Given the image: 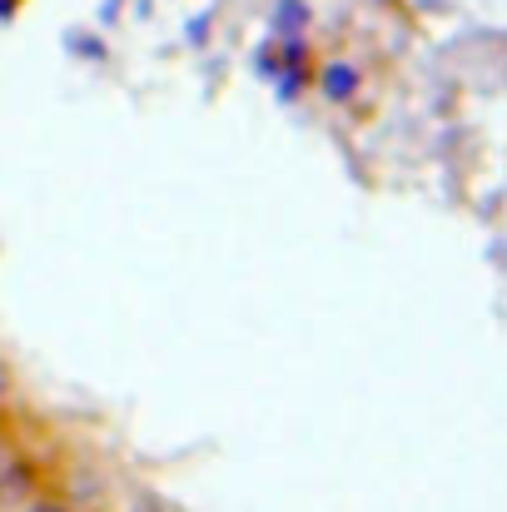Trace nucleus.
I'll use <instances>...</instances> for the list:
<instances>
[{
	"label": "nucleus",
	"mask_w": 507,
	"mask_h": 512,
	"mask_svg": "<svg viewBox=\"0 0 507 512\" xmlns=\"http://www.w3.org/2000/svg\"><path fill=\"white\" fill-rule=\"evenodd\" d=\"M35 468L30 463H15V458H5L0 463V503H30L35 498Z\"/></svg>",
	"instance_id": "1"
},
{
	"label": "nucleus",
	"mask_w": 507,
	"mask_h": 512,
	"mask_svg": "<svg viewBox=\"0 0 507 512\" xmlns=\"http://www.w3.org/2000/svg\"><path fill=\"white\" fill-rule=\"evenodd\" d=\"M319 90H324V100H334V105L353 100V90H358V70H353V65H343V60L324 65V75H319Z\"/></svg>",
	"instance_id": "2"
},
{
	"label": "nucleus",
	"mask_w": 507,
	"mask_h": 512,
	"mask_svg": "<svg viewBox=\"0 0 507 512\" xmlns=\"http://www.w3.org/2000/svg\"><path fill=\"white\" fill-rule=\"evenodd\" d=\"M309 30V5L304 0H279L274 5V35H304Z\"/></svg>",
	"instance_id": "3"
},
{
	"label": "nucleus",
	"mask_w": 507,
	"mask_h": 512,
	"mask_svg": "<svg viewBox=\"0 0 507 512\" xmlns=\"http://www.w3.org/2000/svg\"><path fill=\"white\" fill-rule=\"evenodd\" d=\"M274 80H279V95H284V100H299L304 85H309V70H304V65H289V70H279Z\"/></svg>",
	"instance_id": "4"
},
{
	"label": "nucleus",
	"mask_w": 507,
	"mask_h": 512,
	"mask_svg": "<svg viewBox=\"0 0 507 512\" xmlns=\"http://www.w3.org/2000/svg\"><path fill=\"white\" fill-rule=\"evenodd\" d=\"M254 65H259V75H269V80H274V75H279V70H284V60H279V55H274V50H269V45H264V50H259V60H254Z\"/></svg>",
	"instance_id": "5"
},
{
	"label": "nucleus",
	"mask_w": 507,
	"mask_h": 512,
	"mask_svg": "<svg viewBox=\"0 0 507 512\" xmlns=\"http://www.w3.org/2000/svg\"><path fill=\"white\" fill-rule=\"evenodd\" d=\"M70 45H75L80 55H90V60H100V55H105V45H100V40H90V35H75Z\"/></svg>",
	"instance_id": "6"
},
{
	"label": "nucleus",
	"mask_w": 507,
	"mask_h": 512,
	"mask_svg": "<svg viewBox=\"0 0 507 512\" xmlns=\"http://www.w3.org/2000/svg\"><path fill=\"white\" fill-rule=\"evenodd\" d=\"M204 35H209V20H194V25H189V40L204 45Z\"/></svg>",
	"instance_id": "7"
},
{
	"label": "nucleus",
	"mask_w": 507,
	"mask_h": 512,
	"mask_svg": "<svg viewBox=\"0 0 507 512\" xmlns=\"http://www.w3.org/2000/svg\"><path fill=\"white\" fill-rule=\"evenodd\" d=\"M15 5H20V0H0V20H10V15H15Z\"/></svg>",
	"instance_id": "8"
},
{
	"label": "nucleus",
	"mask_w": 507,
	"mask_h": 512,
	"mask_svg": "<svg viewBox=\"0 0 507 512\" xmlns=\"http://www.w3.org/2000/svg\"><path fill=\"white\" fill-rule=\"evenodd\" d=\"M5 393H10V378H5V368H0V403H5Z\"/></svg>",
	"instance_id": "9"
},
{
	"label": "nucleus",
	"mask_w": 507,
	"mask_h": 512,
	"mask_svg": "<svg viewBox=\"0 0 507 512\" xmlns=\"http://www.w3.org/2000/svg\"><path fill=\"white\" fill-rule=\"evenodd\" d=\"M5 458H10V448H5V438H0V463H5Z\"/></svg>",
	"instance_id": "10"
}]
</instances>
